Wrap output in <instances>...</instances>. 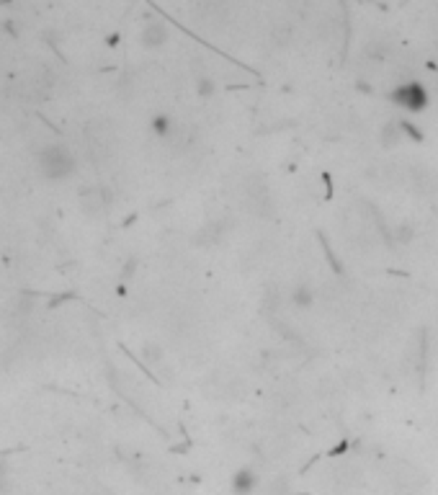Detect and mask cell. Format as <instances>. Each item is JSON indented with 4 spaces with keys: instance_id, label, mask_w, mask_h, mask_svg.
<instances>
[{
    "instance_id": "3957f363",
    "label": "cell",
    "mask_w": 438,
    "mask_h": 495,
    "mask_svg": "<svg viewBox=\"0 0 438 495\" xmlns=\"http://www.w3.org/2000/svg\"><path fill=\"white\" fill-rule=\"evenodd\" d=\"M108 202H111V196H108L106 188H88V191L80 194V204H83V209H86L88 214L103 212L108 206Z\"/></svg>"
},
{
    "instance_id": "52a82bcc",
    "label": "cell",
    "mask_w": 438,
    "mask_h": 495,
    "mask_svg": "<svg viewBox=\"0 0 438 495\" xmlns=\"http://www.w3.org/2000/svg\"><path fill=\"white\" fill-rule=\"evenodd\" d=\"M173 119L168 117V114H157L155 119H152V132H155L157 137H170L173 135Z\"/></svg>"
},
{
    "instance_id": "277c9868",
    "label": "cell",
    "mask_w": 438,
    "mask_h": 495,
    "mask_svg": "<svg viewBox=\"0 0 438 495\" xmlns=\"http://www.w3.org/2000/svg\"><path fill=\"white\" fill-rule=\"evenodd\" d=\"M168 41V29L166 23H160V21H150L145 26V31H142V44L150 49L155 47H163Z\"/></svg>"
},
{
    "instance_id": "7a4b0ae2",
    "label": "cell",
    "mask_w": 438,
    "mask_h": 495,
    "mask_svg": "<svg viewBox=\"0 0 438 495\" xmlns=\"http://www.w3.org/2000/svg\"><path fill=\"white\" fill-rule=\"evenodd\" d=\"M392 101L397 104L399 108H405V111H412V114H418L423 108L428 106V90L415 83V80H410V83H402L392 90Z\"/></svg>"
},
{
    "instance_id": "6da1fadb",
    "label": "cell",
    "mask_w": 438,
    "mask_h": 495,
    "mask_svg": "<svg viewBox=\"0 0 438 495\" xmlns=\"http://www.w3.org/2000/svg\"><path fill=\"white\" fill-rule=\"evenodd\" d=\"M39 168L47 178H68L75 171V157L65 145H47L39 153Z\"/></svg>"
},
{
    "instance_id": "5b68a950",
    "label": "cell",
    "mask_w": 438,
    "mask_h": 495,
    "mask_svg": "<svg viewBox=\"0 0 438 495\" xmlns=\"http://www.w3.org/2000/svg\"><path fill=\"white\" fill-rule=\"evenodd\" d=\"M255 483H258V477H255L253 469H237L232 475V490L237 495H250L255 490Z\"/></svg>"
},
{
    "instance_id": "9c48e42d",
    "label": "cell",
    "mask_w": 438,
    "mask_h": 495,
    "mask_svg": "<svg viewBox=\"0 0 438 495\" xmlns=\"http://www.w3.org/2000/svg\"><path fill=\"white\" fill-rule=\"evenodd\" d=\"M145 359L160 361V359H163V353H160V349H157V346H145Z\"/></svg>"
},
{
    "instance_id": "8992f818",
    "label": "cell",
    "mask_w": 438,
    "mask_h": 495,
    "mask_svg": "<svg viewBox=\"0 0 438 495\" xmlns=\"http://www.w3.org/2000/svg\"><path fill=\"white\" fill-rule=\"evenodd\" d=\"M292 304L294 307H299V310H307L312 307V302H315V291H312L310 284H299V287H294L292 289Z\"/></svg>"
},
{
    "instance_id": "ba28073f",
    "label": "cell",
    "mask_w": 438,
    "mask_h": 495,
    "mask_svg": "<svg viewBox=\"0 0 438 495\" xmlns=\"http://www.w3.org/2000/svg\"><path fill=\"white\" fill-rule=\"evenodd\" d=\"M212 93H215L212 78H201V80H199V96H201V98H209Z\"/></svg>"
}]
</instances>
